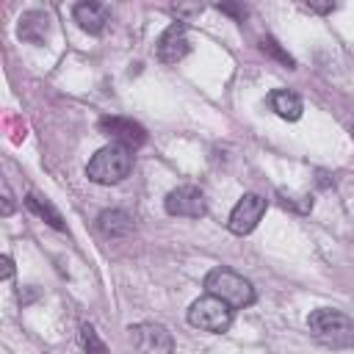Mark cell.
Instances as JSON below:
<instances>
[{"instance_id":"e0dca14e","label":"cell","mask_w":354,"mask_h":354,"mask_svg":"<svg viewBox=\"0 0 354 354\" xmlns=\"http://www.w3.org/2000/svg\"><path fill=\"white\" fill-rule=\"evenodd\" d=\"M218 11H224V14L235 17V19H243V14H246L241 6H230V3H221V6H218Z\"/></svg>"},{"instance_id":"277c9868","label":"cell","mask_w":354,"mask_h":354,"mask_svg":"<svg viewBox=\"0 0 354 354\" xmlns=\"http://www.w3.org/2000/svg\"><path fill=\"white\" fill-rule=\"evenodd\" d=\"M188 324L202 329V332H213V335H221L230 329L232 324V307L224 304L221 299L205 293L199 296L191 307H188Z\"/></svg>"},{"instance_id":"9c48e42d","label":"cell","mask_w":354,"mask_h":354,"mask_svg":"<svg viewBox=\"0 0 354 354\" xmlns=\"http://www.w3.org/2000/svg\"><path fill=\"white\" fill-rule=\"evenodd\" d=\"M100 133H105L113 144H122L127 149H136V147L147 144V130L138 122L124 119V116H105V119H100Z\"/></svg>"},{"instance_id":"5b68a950","label":"cell","mask_w":354,"mask_h":354,"mask_svg":"<svg viewBox=\"0 0 354 354\" xmlns=\"http://www.w3.org/2000/svg\"><path fill=\"white\" fill-rule=\"evenodd\" d=\"M163 207L169 216H183V218H202L207 213L205 194L196 185H180L171 188L163 199Z\"/></svg>"},{"instance_id":"9a60e30c","label":"cell","mask_w":354,"mask_h":354,"mask_svg":"<svg viewBox=\"0 0 354 354\" xmlns=\"http://www.w3.org/2000/svg\"><path fill=\"white\" fill-rule=\"evenodd\" d=\"M80 340H83L86 354H111V351H108V346L100 340V335L94 332V326H91V324H83V326H80Z\"/></svg>"},{"instance_id":"30bf717a","label":"cell","mask_w":354,"mask_h":354,"mask_svg":"<svg viewBox=\"0 0 354 354\" xmlns=\"http://www.w3.org/2000/svg\"><path fill=\"white\" fill-rule=\"evenodd\" d=\"M72 17H75V22L80 25V30H86V33H102V28H105V22H108V14H105V6H100V3H77L75 8H72Z\"/></svg>"},{"instance_id":"52a82bcc","label":"cell","mask_w":354,"mask_h":354,"mask_svg":"<svg viewBox=\"0 0 354 354\" xmlns=\"http://www.w3.org/2000/svg\"><path fill=\"white\" fill-rule=\"evenodd\" d=\"M263 213H266V199L260 194H243L238 199V205L232 207V213L227 218V227L235 235H249L260 224Z\"/></svg>"},{"instance_id":"7c38bea8","label":"cell","mask_w":354,"mask_h":354,"mask_svg":"<svg viewBox=\"0 0 354 354\" xmlns=\"http://www.w3.org/2000/svg\"><path fill=\"white\" fill-rule=\"evenodd\" d=\"M97 227H100V232L108 235V238H124V235H130V230H133V218H130V213L113 207V210H102V213H100Z\"/></svg>"},{"instance_id":"8fae6325","label":"cell","mask_w":354,"mask_h":354,"mask_svg":"<svg viewBox=\"0 0 354 354\" xmlns=\"http://www.w3.org/2000/svg\"><path fill=\"white\" fill-rule=\"evenodd\" d=\"M47 28H50V19L44 11H28L22 14L19 19V39L22 41H30V44H41L47 39Z\"/></svg>"},{"instance_id":"d6986e66","label":"cell","mask_w":354,"mask_h":354,"mask_svg":"<svg viewBox=\"0 0 354 354\" xmlns=\"http://www.w3.org/2000/svg\"><path fill=\"white\" fill-rule=\"evenodd\" d=\"M0 263H3V279L14 277V263H11V257H8V254H3V257H0Z\"/></svg>"},{"instance_id":"ffe728a7","label":"cell","mask_w":354,"mask_h":354,"mask_svg":"<svg viewBox=\"0 0 354 354\" xmlns=\"http://www.w3.org/2000/svg\"><path fill=\"white\" fill-rule=\"evenodd\" d=\"M3 194H6V202H3V216H8V213L14 210V205H11V194H8V188H3Z\"/></svg>"},{"instance_id":"6da1fadb","label":"cell","mask_w":354,"mask_h":354,"mask_svg":"<svg viewBox=\"0 0 354 354\" xmlns=\"http://www.w3.org/2000/svg\"><path fill=\"white\" fill-rule=\"evenodd\" d=\"M307 329L326 348H335V351L354 348V321L340 310H332V307L313 310L307 318Z\"/></svg>"},{"instance_id":"7a4b0ae2","label":"cell","mask_w":354,"mask_h":354,"mask_svg":"<svg viewBox=\"0 0 354 354\" xmlns=\"http://www.w3.org/2000/svg\"><path fill=\"white\" fill-rule=\"evenodd\" d=\"M205 290L216 299H221L224 304H230L232 310H243L249 304H254V288L246 277H241L232 268H213L205 277Z\"/></svg>"},{"instance_id":"5bb4252c","label":"cell","mask_w":354,"mask_h":354,"mask_svg":"<svg viewBox=\"0 0 354 354\" xmlns=\"http://www.w3.org/2000/svg\"><path fill=\"white\" fill-rule=\"evenodd\" d=\"M25 207H28L30 213H36L39 218H44L53 230H64V218H61V213H58L47 199H41V196H36V194H28V196H25Z\"/></svg>"},{"instance_id":"3957f363","label":"cell","mask_w":354,"mask_h":354,"mask_svg":"<svg viewBox=\"0 0 354 354\" xmlns=\"http://www.w3.org/2000/svg\"><path fill=\"white\" fill-rule=\"evenodd\" d=\"M133 169V152L122 144H108L94 152V158L86 166V177L100 183V185H113L122 183Z\"/></svg>"},{"instance_id":"ba28073f","label":"cell","mask_w":354,"mask_h":354,"mask_svg":"<svg viewBox=\"0 0 354 354\" xmlns=\"http://www.w3.org/2000/svg\"><path fill=\"white\" fill-rule=\"evenodd\" d=\"M188 50H191V44H188V28H185L183 19L171 22V25L160 33V39H158V44H155V55H158V61H163V64H177V61H183V58L188 55Z\"/></svg>"},{"instance_id":"4fadbf2b","label":"cell","mask_w":354,"mask_h":354,"mask_svg":"<svg viewBox=\"0 0 354 354\" xmlns=\"http://www.w3.org/2000/svg\"><path fill=\"white\" fill-rule=\"evenodd\" d=\"M268 100H271L274 113L282 116V119H288V122H296V119L301 116V111H304L301 97L293 94V91H288V88H277V91H271Z\"/></svg>"},{"instance_id":"8992f818","label":"cell","mask_w":354,"mask_h":354,"mask_svg":"<svg viewBox=\"0 0 354 354\" xmlns=\"http://www.w3.org/2000/svg\"><path fill=\"white\" fill-rule=\"evenodd\" d=\"M130 337H133V346L141 354H171L174 351L171 332L163 324H155V321H144V324L130 326Z\"/></svg>"},{"instance_id":"2e32d148","label":"cell","mask_w":354,"mask_h":354,"mask_svg":"<svg viewBox=\"0 0 354 354\" xmlns=\"http://www.w3.org/2000/svg\"><path fill=\"white\" fill-rule=\"evenodd\" d=\"M260 50H263V53H268L271 58H277L279 64H285L288 69H293V66H296V61H293V58H290V55H288V53L279 47V41H277V39H271V36L260 39Z\"/></svg>"},{"instance_id":"ac0fdd59","label":"cell","mask_w":354,"mask_h":354,"mask_svg":"<svg viewBox=\"0 0 354 354\" xmlns=\"http://www.w3.org/2000/svg\"><path fill=\"white\" fill-rule=\"evenodd\" d=\"M307 8L315 14H329V11H335V3H307Z\"/></svg>"}]
</instances>
